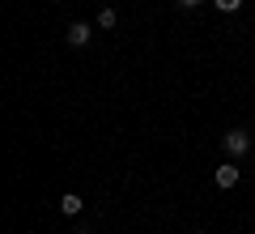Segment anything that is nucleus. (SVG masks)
I'll use <instances>...</instances> for the list:
<instances>
[{
	"label": "nucleus",
	"instance_id": "obj_4",
	"mask_svg": "<svg viewBox=\"0 0 255 234\" xmlns=\"http://www.w3.org/2000/svg\"><path fill=\"white\" fill-rule=\"evenodd\" d=\"M81 209H85V200L77 196V192H64V196H60V213H64V217H77Z\"/></svg>",
	"mask_w": 255,
	"mask_h": 234
},
{
	"label": "nucleus",
	"instance_id": "obj_1",
	"mask_svg": "<svg viewBox=\"0 0 255 234\" xmlns=\"http://www.w3.org/2000/svg\"><path fill=\"white\" fill-rule=\"evenodd\" d=\"M221 149H226V158H247V153H251V132L230 128V132L221 136Z\"/></svg>",
	"mask_w": 255,
	"mask_h": 234
},
{
	"label": "nucleus",
	"instance_id": "obj_2",
	"mask_svg": "<svg viewBox=\"0 0 255 234\" xmlns=\"http://www.w3.org/2000/svg\"><path fill=\"white\" fill-rule=\"evenodd\" d=\"M238 175H243V171H238V166H234V158H230V162H221L217 171H213V183L230 192V188H234V183H238Z\"/></svg>",
	"mask_w": 255,
	"mask_h": 234
},
{
	"label": "nucleus",
	"instance_id": "obj_7",
	"mask_svg": "<svg viewBox=\"0 0 255 234\" xmlns=\"http://www.w3.org/2000/svg\"><path fill=\"white\" fill-rule=\"evenodd\" d=\"M174 4H179V9H200L204 0H174Z\"/></svg>",
	"mask_w": 255,
	"mask_h": 234
},
{
	"label": "nucleus",
	"instance_id": "obj_3",
	"mask_svg": "<svg viewBox=\"0 0 255 234\" xmlns=\"http://www.w3.org/2000/svg\"><path fill=\"white\" fill-rule=\"evenodd\" d=\"M64 38H68V47H85V43L94 38V26H90V21H73Z\"/></svg>",
	"mask_w": 255,
	"mask_h": 234
},
{
	"label": "nucleus",
	"instance_id": "obj_5",
	"mask_svg": "<svg viewBox=\"0 0 255 234\" xmlns=\"http://www.w3.org/2000/svg\"><path fill=\"white\" fill-rule=\"evenodd\" d=\"M115 21H119L115 9H102V13H98V26H102V30H115Z\"/></svg>",
	"mask_w": 255,
	"mask_h": 234
},
{
	"label": "nucleus",
	"instance_id": "obj_6",
	"mask_svg": "<svg viewBox=\"0 0 255 234\" xmlns=\"http://www.w3.org/2000/svg\"><path fill=\"white\" fill-rule=\"evenodd\" d=\"M213 4H217L221 13H238V9H243V0H213Z\"/></svg>",
	"mask_w": 255,
	"mask_h": 234
}]
</instances>
